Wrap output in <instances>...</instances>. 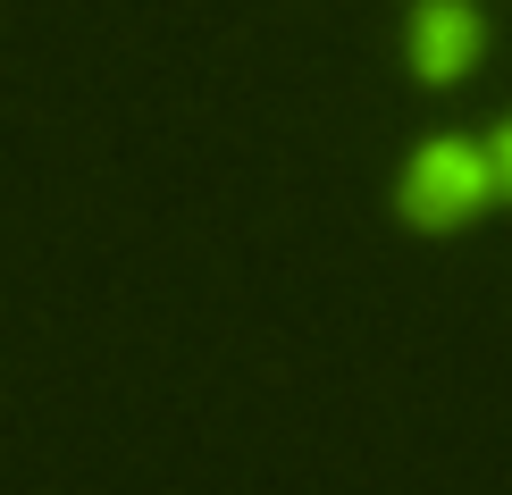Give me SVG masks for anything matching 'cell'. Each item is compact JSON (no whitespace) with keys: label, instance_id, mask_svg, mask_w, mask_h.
Returning <instances> with one entry per match:
<instances>
[{"label":"cell","instance_id":"1","mask_svg":"<svg viewBox=\"0 0 512 495\" xmlns=\"http://www.w3.org/2000/svg\"><path fill=\"white\" fill-rule=\"evenodd\" d=\"M487 193H496V177H487V152L479 143H420L412 152V168H403V219L412 227H429V235H445V227H471L479 210H487Z\"/></svg>","mask_w":512,"mask_h":495},{"label":"cell","instance_id":"2","mask_svg":"<svg viewBox=\"0 0 512 495\" xmlns=\"http://www.w3.org/2000/svg\"><path fill=\"white\" fill-rule=\"evenodd\" d=\"M479 9L471 0H420L412 9V76L420 84H462L479 68Z\"/></svg>","mask_w":512,"mask_h":495},{"label":"cell","instance_id":"3","mask_svg":"<svg viewBox=\"0 0 512 495\" xmlns=\"http://www.w3.org/2000/svg\"><path fill=\"white\" fill-rule=\"evenodd\" d=\"M487 177H496V185L512 193V126H504V135H496V143H487Z\"/></svg>","mask_w":512,"mask_h":495}]
</instances>
